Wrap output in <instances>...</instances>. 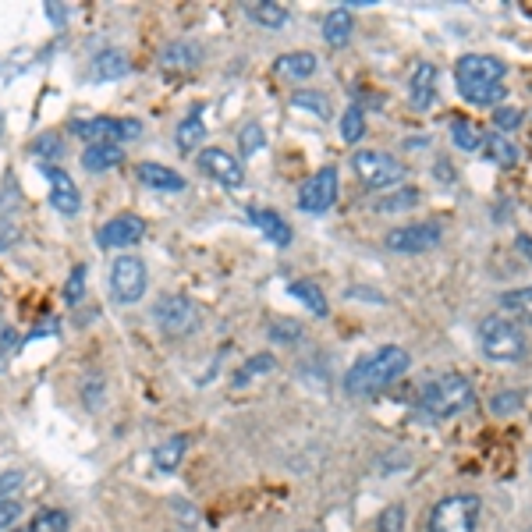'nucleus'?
Segmentation results:
<instances>
[{
    "label": "nucleus",
    "instance_id": "obj_1",
    "mask_svg": "<svg viewBox=\"0 0 532 532\" xmlns=\"http://www.w3.org/2000/svg\"><path fill=\"white\" fill-rule=\"evenodd\" d=\"M412 366V355L401 345H380L369 355H362L352 369L345 373V391L352 398H376L384 394L391 384H398L401 376Z\"/></svg>",
    "mask_w": 532,
    "mask_h": 532
},
{
    "label": "nucleus",
    "instance_id": "obj_2",
    "mask_svg": "<svg viewBox=\"0 0 532 532\" xmlns=\"http://www.w3.org/2000/svg\"><path fill=\"white\" fill-rule=\"evenodd\" d=\"M419 405H423L433 419H454V415L469 412V408L476 405V387H472L462 373H440L423 384Z\"/></svg>",
    "mask_w": 532,
    "mask_h": 532
},
{
    "label": "nucleus",
    "instance_id": "obj_3",
    "mask_svg": "<svg viewBox=\"0 0 532 532\" xmlns=\"http://www.w3.org/2000/svg\"><path fill=\"white\" fill-rule=\"evenodd\" d=\"M479 352L490 362H518L529 352L522 323H515L511 316H486L479 323Z\"/></svg>",
    "mask_w": 532,
    "mask_h": 532
},
{
    "label": "nucleus",
    "instance_id": "obj_4",
    "mask_svg": "<svg viewBox=\"0 0 532 532\" xmlns=\"http://www.w3.org/2000/svg\"><path fill=\"white\" fill-rule=\"evenodd\" d=\"M479 518H483V501L476 493H451L433 504L426 532H479Z\"/></svg>",
    "mask_w": 532,
    "mask_h": 532
},
{
    "label": "nucleus",
    "instance_id": "obj_5",
    "mask_svg": "<svg viewBox=\"0 0 532 532\" xmlns=\"http://www.w3.org/2000/svg\"><path fill=\"white\" fill-rule=\"evenodd\" d=\"M71 135H79L86 146H121L128 139H139L142 121L135 118H75L71 121Z\"/></svg>",
    "mask_w": 532,
    "mask_h": 532
},
{
    "label": "nucleus",
    "instance_id": "obj_6",
    "mask_svg": "<svg viewBox=\"0 0 532 532\" xmlns=\"http://www.w3.org/2000/svg\"><path fill=\"white\" fill-rule=\"evenodd\" d=\"M149 288V270L139 256L125 252L110 263V298L118 302V306H135Z\"/></svg>",
    "mask_w": 532,
    "mask_h": 532
},
{
    "label": "nucleus",
    "instance_id": "obj_7",
    "mask_svg": "<svg viewBox=\"0 0 532 532\" xmlns=\"http://www.w3.org/2000/svg\"><path fill=\"white\" fill-rule=\"evenodd\" d=\"M352 171L359 174V181L366 188H391L405 178V167L391 157V153H380V149H359L352 157Z\"/></svg>",
    "mask_w": 532,
    "mask_h": 532
},
{
    "label": "nucleus",
    "instance_id": "obj_8",
    "mask_svg": "<svg viewBox=\"0 0 532 532\" xmlns=\"http://www.w3.org/2000/svg\"><path fill=\"white\" fill-rule=\"evenodd\" d=\"M153 320L167 337H188L199 327V306L188 295H164L153 306Z\"/></svg>",
    "mask_w": 532,
    "mask_h": 532
},
{
    "label": "nucleus",
    "instance_id": "obj_9",
    "mask_svg": "<svg viewBox=\"0 0 532 532\" xmlns=\"http://www.w3.org/2000/svg\"><path fill=\"white\" fill-rule=\"evenodd\" d=\"M337 203V167H320L309 181H302L298 188V210L302 213H327Z\"/></svg>",
    "mask_w": 532,
    "mask_h": 532
},
{
    "label": "nucleus",
    "instance_id": "obj_10",
    "mask_svg": "<svg viewBox=\"0 0 532 532\" xmlns=\"http://www.w3.org/2000/svg\"><path fill=\"white\" fill-rule=\"evenodd\" d=\"M504 61L501 57H490V54H465L458 57L454 64V75H458V86L469 89V86H501L504 79Z\"/></svg>",
    "mask_w": 532,
    "mask_h": 532
},
{
    "label": "nucleus",
    "instance_id": "obj_11",
    "mask_svg": "<svg viewBox=\"0 0 532 532\" xmlns=\"http://www.w3.org/2000/svg\"><path fill=\"white\" fill-rule=\"evenodd\" d=\"M196 164L203 174H210L213 181H220V185L227 188H238L245 185V164L235 157V153H227L224 146H206L196 153Z\"/></svg>",
    "mask_w": 532,
    "mask_h": 532
},
{
    "label": "nucleus",
    "instance_id": "obj_12",
    "mask_svg": "<svg viewBox=\"0 0 532 532\" xmlns=\"http://www.w3.org/2000/svg\"><path fill=\"white\" fill-rule=\"evenodd\" d=\"M142 235H146L142 217H135V213H118V217H110L107 224L96 231V242H100V249H132V245L142 242Z\"/></svg>",
    "mask_w": 532,
    "mask_h": 532
},
{
    "label": "nucleus",
    "instance_id": "obj_13",
    "mask_svg": "<svg viewBox=\"0 0 532 532\" xmlns=\"http://www.w3.org/2000/svg\"><path fill=\"white\" fill-rule=\"evenodd\" d=\"M440 235H444L440 224H405V227H394L391 235H387V249L405 252V256H419V252L440 245Z\"/></svg>",
    "mask_w": 532,
    "mask_h": 532
},
{
    "label": "nucleus",
    "instance_id": "obj_14",
    "mask_svg": "<svg viewBox=\"0 0 532 532\" xmlns=\"http://www.w3.org/2000/svg\"><path fill=\"white\" fill-rule=\"evenodd\" d=\"M43 178H47V185H50V206H54L57 213H64V217H75V213L82 210V196H79V185L71 181V174L47 164L43 167Z\"/></svg>",
    "mask_w": 532,
    "mask_h": 532
},
{
    "label": "nucleus",
    "instance_id": "obj_15",
    "mask_svg": "<svg viewBox=\"0 0 532 532\" xmlns=\"http://www.w3.org/2000/svg\"><path fill=\"white\" fill-rule=\"evenodd\" d=\"M437 96V64L430 61H419L408 75V103L415 110H426Z\"/></svg>",
    "mask_w": 532,
    "mask_h": 532
},
{
    "label": "nucleus",
    "instance_id": "obj_16",
    "mask_svg": "<svg viewBox=\"0 0 532 532\" xmlns=\"http://www.w3.org/2000/svg\"><path fill=\"white\" fill-rule=\"evenodd\" d=\"M135 178L146 188H157V192H185V178H181L174 167H164L157 160H142L135 164Z\"/></svg>",
    "mask_w": 532,
    "mask_h": 532
},
{
    "label": "nucleus",
    "instance_id": "obj_17",
    "mask_svg": "<svg viewBox=\"0 0 532 532\" xmlns=\"http://www.w3.org/2000/svg\"><path fill=\"white\" fill-rule=\"evenodd\" d=\"M206 139V121H203V107L188 110L185 118L178 121V128H174V142H178L181 153H196L199 146H203Z\"/></svg>",
    "mask_w": 532,
    "mask_h": 532
},
{
    "label": "nucleus",
    "instance_id": "obj_18",
    "mask_svg": "<svg viewBox=\"0 0 532 532\" xmlns=\"http://www.w3.org/2000/svg\"><path fill=\"white\" fill-rule=\"evenodd\" d=\"M249 220L259 227V231H263L266 238H270V242L281 245V249H288L291 238H295V235H291V224L274 210H256V206H249Z\"/></svg>",
    "mask_w": 532,
    "mask_h": 532
},
{
    "label": "nucleus",
    "instance_id": "obj_19",
    "mask_svg": "<svg viewBox=\"0 0 532 532\" xmlns=\"http://www.w3.org/2000/svg\"><path fill=\"white\" fill-rule=\"evenodd\" d=\"M352 29H355L352 8H334L323 18V40H327L330 47H345V43L352 40Z\"/></svg>",
    "mask_w": 532,
    "mask_h": 532
},
{
    "label": "nucleus",
    "instance_id": "obj_20",
    "mask_svg": "<svg viewBox=\"0 0 532 532\" xmlns=\"http://www.w3.org/2000/svg\"><path fill=\"white\" fill-rule=\"evenodd\" d=\"M128 57L121 54V50H100V54L93 57V64H89V75H93L96 82H114L121 79V75H128Z\"/></svg>",
    "mask_w": 532,
    "mask_h": 532
},
{
    "label": "nucleus",
    "instance_id": "obj_21",
    "mask_svg": "<svg viewBox=\"0 0 532 532\" xmlns=\"http://www.w3.org/2000/svg\"><path fill=\"white\" fill-rule=\"evenodd\" d=\"M125 164V149L121 146H86L82 153V167L89 174H103V171H114V167Z\"/></svg>",
    "mask_w": 532,
    "mask_h": 532
},
{
    "label": "nucleus",
    "instance_id": "obj_22",
    "mask_svg": "<svg viewBox=\"0 0 532 532\" xmlns=\"http://www.w3.org/2000/svg\"><path fill=\"white\" fill-rule=\"evenodd\" d=\"M316 68H320V57L309 50H291V54L277 57V71L288 79H309V75H316Z\"/></svg>",
    "mask_w": 532,
    "mask_h": 532
},
{
    "label": "nucleus",
    "instance_id": "obj_23",
    "mask_svg": "<svg viewBox=\"0 0 532 532\" xmlns=\"http://www.w3.org/2000/svg\"><path fill=\"white\" fill-rule=\"evenodd\" d=\"M479 149H483L493 164H501V167H515L518 164V146L501 132H486L483 142H479Z\"/></svg>",
    "mask_w": 532,
    "mask_h": 532
},
{
    "label": "nucleus",
    "instance_id": "obj_24",
    "mask_svg": "<svg viewBox=\"0 0 532 532\" xmlns=\"http://www.w3.org/2000/svg\"><path fill=\"white\" fill-rule=\"evenodd\" d=\"M245 15L252 18L263 29H284L288 25V8L284 4H274V0H256V4H245Z\"/></svg>",
    "mask_w": 532,
    "mask_h": 532
},
{
    "label": "nucleus",
    "instance_id": "obj_25",
    "mask_svg": "<svg viewBox=\"0 0 532 532\" xmlns=\"http://www.w3.org/2000/svg\"><path fill=\"white\" fill-rule=\"evenodd\" d=\"M199 61H203V47H196V43H188V40L171 43V47H164V54H160V64H164V68H196Z\"/></svg>",
    "mask_w": 532,
    "mask_h": 532
},
{
    "label": "nucleus",
    "instance_id": "obj_26",
    "mask_svg": "<svg viewBox=\"0 0 532 532\" xmlns=\"http://www.w3.org/2000/svg\"><path fill=\"white\" fill-rule=\"evenodd\" d=\"M291 298H298V302H302V306L309 309V313L316 316V320H323V316L330 313V306H327V298H323V291L316 288L313 281H295L291 284Z\"/></svg>",
    "mask_w": 532,
    "mask_h": 532
},
{
    "label": "nucleus",
    "instance_id": "obj_27",
    "mask_svg": "<svg viewBox=\"0 0 532 532\" xmlns=\"http://www.w3.org/2000/svg\"><path fill=\"white\" fill-rule=\"evenodd\" d=\"M501 306L511 313V320H522V323H532V284H525V288H515V291H504L501 295Z\"/></svg>",
    "mask_w": 532,
    "mask_h": 532
},
{
    "label": "nucleus",
    "instance_id": "obj_28",
    "mask_svg": "<svg viewBox=\"0 0 532 532\" xmlns=\"http://www.w3.org/2000/svg\"><path fill=\"white\" fill-rule=\"evenodd\" d=\"M185 451H188V437H171V440H164V444L153 451V462H157V469H164V472H174L181 465V458H185Z\"/></svg>",
    "mask_w": 532,
    "mask_h": 532
},
{
    "label": "nucleus",
    "instance_id": "obj_29",
    "mask_svg": "<svg viewBox=\"0 0 532 532\" xmlns=\"http://www.w3.org/2000/svg\"><path fill=\"white\" fill-rule=\"evenodd\" d=\"M82 405L89 408V412H100L103 401H107V380H103V373H96V369H89L86 376H82Z\"/></svg>",
    "mask_w": 532,
    "mask_h": 532
},
{
    "label": "nucleus",
    "instance_id": "obj_30",
    "mask_svg": "<svg viewBox=\"0 0 532 532\" xmlns=\"http://www.w3.org/2000/svg\"><path fill=\"white\" fill-rule=\"evenodd\" d=\"M68 525H71L68 511L43 508V511H36V515L29 518V529H25V532H68Z\"/></svg>",
    "mask_w": 532,
    "mask_h": 532
},
{
    "label": "nucleus",
    "instance_id": "obj_31",
    "mask_svg": "<svg viewBox=\"0 0 532 532\" xmlns=\"http://www.w3.org/2000/svg\"><path fill=\"white\" fill-rule=\"evenodd\" d=\"M277 369V359L270 352H259V355H252L249 362H242L238 366V376H235V384H249L252 376H266V373H274Z\"/></svg>",
    "mask_w": 532,
    "mask_h": 532
},
{
    "label": "nucleus",
    "instance_id": "obj_32",
    "mask_svg": "<svg viewBox=\"0 0 532 532\" xmlns=\"http://www.w3.org/2000/svg\"><path fill=\"white\" fill-rule=\"evenodd\" d=\"M86 281H89V270H86V263H79L68 274V281H64V291H61L64 306H79L82 295H86Z\"/></svg>",
    "mask_w": 532,
    "mask_h": 532
},
{
    "label": "nucleus",
    "instance_id": "obj_33",
    "mask_svg": "<svg viewBox=\"0 0 532 532\" xmlns=\"http://www.w3.org/2000/svg\"><path fill=\"white\" fill-rule=\"evenodd\" d=\"M362 135H366V114H362V107H348L341 114V139L355 146V142H362Z\"/></svg>",
    "mask_w": 532,
    "mask_h": 532
},
{
    "label": "nucleus",
    "instance_id": "obj_34",
    "mask_svg": "<svg viewBox=\"0 0 532 532\" xmlns=\"http://www.w3.org/2000/svg\"><path fill=\"white\" fill-rule=\"evenodd\" d=\"M451 139H454V146L465 149V153H476L479 142H483V135L476 132V125H472V121L454 118V121H451Z\"/></svg>",
    "mask_w": 532,
    "mask_h": 532
},
{
    "label": "nucleus",
    "instance_id": "obj_35",
    "mask_svg": "<svg viewBox=\"0 0 532 532\" xmlns=\"http://www.w3.org/2000/svg\"><path fill=\"white\" fill-rule=\"evenodd\" d=\"M412 206H419V188H398L394 196L380 199V203H376V210H380V213H398V210H412Z\"/></svg>",
    "mask_w": 532,
    "mask_h": 532
},
{
    "label": "nucleus",
    "instance_id": "obj_36",
    "mask_svg": "<svg viewBox=\"0 0 532 532\" xmlns=\"http://www.w3.org/2000/svg\"><path fill=\"white\" fill-rule=\"evenodd\" d=\"M462 96L469 103H476V107H497V103L508 96V89L504 86H469V89H462Z\"/></svg>",
    "mask_w": 532,
    "mask_h": 532
},
{
    "label": "nucleus",
    "instance_id": "obj_37",
    "mask_svg": "<svg viewBox=\"0 0 532 532\" xmlns=\"http://www.w3.org/2000/svg\"><path fill=\"white\" fill-rule=\"evenodd\" d=\"M238 146H242L245 157H256L259 149L266 146V132H263V125H256V121H245L242 132H238Z\"/></svg>",
    "mask_w": 532,
    "mask_h": 532
},
{
    "label": "nucleus",
    "instance_id": "obj_38",
    "mask_svg": "<svg viewBox=\"0 0 532 532\" xmlns=\"http://www.w3.org/2000/svg\"><path fill=\"white\" fill-rule=\"evenodd\" d=\"M266 334H270V341H274V345H298V341H302V327H298V323H291V320L270 323V330H266Z\"/></svg>",
    "mask_w": 532,
    "mask_h": 532
},
{
    "label": "nucleus",
    "instance_id": "obj_39",
    "mask_svg": "<svg viewBox=\"0 0 532 532\" xmlns=\"http://www.w3.org/2000/svg\"><path fill=\"white\" fill-rule=\"evenodd\" d=\"M522 401H525L522 391H497L490 398V412L493 415H515L518 408H522Z\"/></svg>",
    "mask_w": 532,
    "mask_h": 532
},
{
    "label": "nucleus",
    "instance_id": "obj_40",
    "mask_svg": "<svg viewBox=\"0 0 532 532\" xmlns=\"http://www.w3.org/2000/svg\"><path fill=\"white\" fill-rule=\"evenodd\" d=\"M291 103H295V107H306V110H316V118H323L327 121L330 118V103L323 100L320 93H306V89H298L295 96H291Z\"/></svg>",
    "mask_w": 532,
    "mask_h": 532
},
{
    "label": "nucleus",
    "instance_id": "obj_41",
    "mask_svg": "<svg viewBox=\"0 0 532 532\" xmlns=\"http://www.w3.org/2000/svg\"><path fill=\"white\" fill-rule=\"evenodd\" d=\"M376 532H405V508L391 504L384 515L376 518Z\"/></svg>",
    "mask_w": 532,
    "mask_h": 532
},
{
    "label": "nucleus",
    "instance_id": "obj_42",
    "mask_svg": "<svg viewBox=\"0 0 532 532\" xmlns=\"http://www.w3.org/2000/svg\"><path fill=\"white\" fill-rule=\"evenodd\" d=\"M522 125V110L518 107H497L493 110V128H497V132H515V128Z\"/></svg>",
    "mask_w": 532,
    "mask_h": 532
},
{
    "label": "nucleus",
    "instance_id": "obj_43",
    "mask_svg": "<svg viewBox=\"0 0 532 532\" xmlns=\"http://www.w3.org/2000/svg\"><path fill=\"white\" fill-rule=\"evenodd\" d=\"M32 153H36V157H64V146H61V135H40V139H36V146H32Z\"/></svg>",
    "mask_w": 532,
    "mask_h": 532
},
{
    "label": "nucleus",
    "instance_id": "obj_44",
    "mask_svg": "<svg viewBox=\"0 0 532 532\" xmlns=\"http://www.w3.org/2000/svg\"><path fill=\"white\" fill-rule=\"evenodd\" d=\"M22 483H25L22 472H4L0 476V501H15V493L22 490Z\"/></svg>",
    "mask_w": 532,
    "mask_h": 532
},
{
    "label": "nucleus",
    "instance_id": "obj_45",
    "mask_svg": "<svg viewBox=\"0 0 532 532\" xmlns=\"http://www.w3.org/2000/svg\"><path fill=\"white\" fill-rule=\"evenodd\" d=\"M18 206V181L11 178H4V188H0V213H8V210H15Z\"/></svg>",
    "mask_w": 532,
    "mask_h": 532
},
{
    "label": "nucleus",
    "instance_id": "obj_46",
    "mask_svg": "<svg viewBox=\"0 0 532 532\" xmlns=\"http://www.w3.org/2000/svg\"><path fill=\"white\" fill-rule=\"evenodd\" d=\"M18 238H22V231H18L11 220H0V252H8L18 245Z\"/></svg>",
    "mask_w": 532,
    "mask_h": 532
},
{
    "label": "nucleus",
    "instance_id": "obj_47",
    "mask_svg": "<svg viewBox=\"0 0 532 532\" xmlns=\"http://www.w3.org/2000/svg\"><path fill=\"white\" fill-rule=\"evenodd\" d=\"M18 515H22V504H18V501H0V529H8Z\"/></svg>",
    "mask_w": 532,
    "mask_h": 532
},
{
    "label": "nucleus",
    "instance_id": "obj_48",
    "mask_svg": "<svg viewBox=\"0 0 532 532\" xmlns=\"http://www.w3.org/2000/svg\"><path fill=\"white\" fill-rule=\"evenodd\" d=\"M15 341H18V337H15V330H4V348H0V369H4V362H8V355L18 348Z\"/></svg>",
    "mask_w": 532,
    "mask_h": 532
},
{
    "label": "nucleus",
    "instance_id": "obj_49",
    "mask_svg": "<svg viewBox=\"0 0 532 532\" xmlns=\"http://www.w3.org/2000/svg\"><path fill=\"white\" fill-rule=\"evenodd\" d=\"M515 249L522 252V256H525V259H529V263H532V238H529V235H518Z\"/></svg>",
    "mask_w": 532,
    "mask_h": 532
},
{
    "label": "nucleus",
    "instance_id": "obj_50",
    "mask_svg": "<svg viewBox=\"0 0 532 532\" xmlns=\"http://www.w3.org/2000/svg\"><path fill=\"white\" fill-rule=\"evenodd\" d=\"M0 135H4V110H0Z\"/></svg>",
    "mask_w": 532,
    "mask_h": 532
},
{
    "label": "nucleus",
    "instance_id": "obj_51",
    "mask_svg": "<svg viewBox=\"0 0 532 532\" xmlns=\"http://www.w3.org/2000/svg\"><path fill=\"white\" fill-rule=\"evenodd\" d=\"M302 532H309V529H302Z\"/></svg>",
    "mask_w": 532,
    "mask_h": 532
},
{
    "label": "nucleus",
    "instance_id": "obj_52",
    "mask_svg": "<svg viewBox=\"0 0 532 532\" xmlns=\"http://www.w3.org/2000/svg\"><path fill=\"white\" fill-rule=\"evenodd\" d=\"M15 532H22V529H15Z\"/></svg>",
    "mask_w": 532,
    "mask_h": 532
},
{
    "label": "nucleus",
    "instance_id": "obj_53",
    "mask_svg": "<svg viewBox=\"0 0 532 532\" xmlns=\"http://www.w3.org/2000/svg\"><path fill=\"white\" fill-rule=\"evenodd\" d=\"M529 532H532V529H529Z\"/></svg>",
    "mask_w": 532,
    "mask_h": 532
}]
</instances>
